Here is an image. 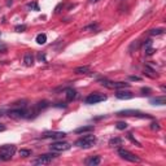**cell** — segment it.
<instances>
[{"instance_id": "cell-1", "label": "cell", "mask_w": 166, "mask_h": 166, "mask_svg": "<svg viewBox=\"0 0 166 166\" xmlns=\"http://www.w3.org/2000/svg\"><path fill=\"white\" fill-rule=\"evenodd\" d=\"M16 153V145L13 144H5L0 147V160L3 161H9Z\"/></svg>"}, {"instance_id": "cell-2", "label": "cell", "mask_w": 166, "mask_h": 166, "mask_svg": "<svg viewBox=\"0 0 166 166\" xmlns=\"http://www.w3.org/2000/svg\"><path fill=\"white\" fill-rule=\"evenodd\" d=\"M95 143H96L95 135H86V136H83V138H81V139L77 140L75 145L79 147V148L87 149V148H91L92 145H95Z\"/></svg>"}, {"instance_id": "cell-3", "label": "cell", "mask_w": 166, "mask_h": 166, "mask_svg": "<svg viewBox=\"0 0 166 166\" xmlns=\"http://www.w3.org/2000/svg\"><path fill=\"white\" fill-rule=\"evenodd\" d=\"M104 87L107 88H112V90H121V88H127L129 87V83L126 82H112V81H108V79H101L99 81Z\"/></svg>"}, {"instance_id": "cell-4", "label": "cell", "mask_w": 166, "mask_h": 166, "mask_svg": "<svg viewBox=\"0 0 166 166\" xmlns=\"http://www.w3.org/2000/svg\"><path fill=\"white\" fill-rule=\"evenodd\" d=\"M117 116L121 117H140V118H151V116L144 114V113L139 112V110H132V109H124L117 113Z\"/></svg>"}, {"instance_id": "cell-5", "label": "cell", "mask_w": 166, "mask_h": 166, "mask_svg": "<svg viewBox=\"0 0 166 166\" xmlns=\"http://www.w3.org/2000/svg\"><path fill=\"white\" fill-rule=\"evenodd\" d=\"M118 154H120L121 158L126 160V161H130V162H140V158L134 154L132 152L127 151V149H123V148H120L118 149Z\"/></svg>"}, {"instance_id": "cell-6", "label": "cell", "mask_w": 166, "mask_h": 166, "mask_svg": "<svg viewBox=\"0 0 166 166\" xmlns=\"http://www.w3.org/2000/svg\"><path fill=\"white\" fill-rule=\"evenodd\" d=\"M26 113L27 110L25 109L24 107H17V108H13L8 112V116L10 118H15V120H18V118H26Z\"/></svg>"}, {"instance_id": "cell-7", "label": "cell", "mask_w": 166, "mask_h": 166, "mask_svg": "<svg viewBox=\"0 0 166 166\" xmlns=\"http://www.w3.org/2000/svg\"><path fill=\"white\" fill-rule=\"evenodd\" d=\"M105 100H107V96H105V95L95 92V93H91V95H88L87 98L84 99V103L91 105V104H98V103H100V101H105Z\"/></svg>"}, {"instance_id": "cell-8", "label": "cell", "mask_w": 166, "mask_h": 166, "mask_svg": "<svg viewBox=\"0 0 166 166\" xmlns=\"http://www.w3.org/2000/svg\"><path fill=\"white\" fill-rule=\"evenodd\" d=\"M57 157L56 153H47V154H42L39 156L37 160L34 161L35 165H47V164H51L52 160H55Z\"/></svg>"}, {"instance_id": "cell-9", "label": "cell", "mask_w": 166, "mask_h": 166, "mask_svg": "<svg viewBox=\"0 0 166 166\" xmlns=\"http://www.w3.org/2000/svg\"><path fill=\"white\" fill-rule=\"evenodd\" d=\"M49 149L52 152H65L70 149V144L66 142H55L49 145Z\"/></svg>"}, {"instance_id": "cell-10", "label": "cell", "mask_w": 166, "mask_h": 166, "mask_svg": "<svg viewBox=\"0 0 166 166\" xmlns=\"http://www.w3.org/2000/svg\"><path fill=\"white\" fill-rule=\"evenodd\" d=\"M66 136V132H62V131H46L42 138L44 139H62V138Z\"/></svg>"}, {"instance_id": "cell-11", "label": "cell", "mask_w": 166, "mask_h": 166, "mask_svg": "<svg viewBox=\"0 0 166 166\" xmlns=\"http://www.w3.org/2000/svg\"><path fill=\"white\" fill-rule=\"evenodd\" d=\"M132 96L134 95L130 91H123L122 88L120 91H117V93H116V98L120 99V100H130V99H132Z\"/></svg>"}, {"instance_id": "cell-12", "label": "cell", "mask_w": 166, "mask_h": 166, "mask_svg": "<svg viewBox=\"0 0 166 166\" xmlns=\"http://www.w3.org/2000/svg\"><path fill=\"white\" fill-rule=\"evenodd\" d=\"M24 64L26 66H33V65H34V56H33V53H30V52L25 53V56H24Z\"/></svg>"}, {"instance_id": "cell-13", "label": "cell", "mask_w": 166, "mask_h": 166, "mask_svg": "<svg viewBox=\"0 0 166 166\" xmlns=\"http://www.w3.org/2000/svg\"><path fill=\"white\" fill-rule=\"evenodd\" d=\"M149 103L153 104V105H165L166 104V98L165 96H157V98H154V99H151Z\"/></svg>"}, {"instance_id": "cell-14", "label": "cell", "mask_w": 166, "mask_h": 166, "mask_svg": "<svg viewBox=\"0 0 166 166\" xmlns=\"http://www.w3.org/2000/svg\"><path fill=\"white\" fill-rule=\"evenodd\" d=\"M100 161H101L100 156H93V157H91V158L86 160V165H88V166H95V165H99V164H100Z\"/></svg>"}, {"instance_id": "cell-15", "label": "cell", "mask_w": 166, "mask_h": 166, "mask_svg": "<svg viewBox=\"0 0 166 166\" xmlns=\"http://www.w3.org/2000/svg\"><path fill=\"white\" fill-rule=\"evenodd\" d=\"M65 95H66V100H68V101H73L74 99H75V96H77V92L73 90V88H68Z\"/></svg>"}, {"instance_id": "cell-16", "label": "cell", "mask_w": 166, "mask_h": 166, "mask_svg": "<svg viewBox=\"0 0 166 166\" xmlns=\"http://www.w3.org/2000/svg\"><path fill=\"white\" fill-rule=\"evenodd\" d=\"M90 66H78V68H75V70H74V73L75 74H87L90 73Z\"/></svg>"}, {"instance_id": "cell-17", "label": "cell", "mask_w": 166, "mask_h": 166, "mask_svg": "<svg viewBox=\"0 0 166 166\" xmlns=\"http://www.w3.org/2000/svg\"><path fill=\"white\" fill-rule=\"evenodd\" d=\"M93 131V126H82L75 130V134H83V132H90Z\"/></svg>"}, {"instance_id": "cell-18", "label": "cell", "mask_w": 166, "mask_h": 166, "mask_svg": "<svg viewBox=\"0 0 166 166\" xmlns=\"http://www.w3.org/2000/svg\"><path fill=\"white\" fill-rule=\"evenodd\" d=\"M49 107V104H48V101L47 100H42V101H39L37 105H35V108H37L38 110H43V109H46V108H48Z\"/></svg>"}, {"instance_id": "cell-19", "label": "cell", "mask_w": 166, "mask_h": 166, "mask_svg": "<svg viewBox=\"0 0 166 166\" xmlns=\"http://www.w3.org/2000/svg\"><path fill=\"white\" fill-rule=\"evenodd\" d=\"M144 71H145L147 75L151 77V78H156V77H157L156 70H154V69H151L149 66H145V68H144Z\"/></svg>"}, {"instance_id": "cell-20", "label": "cell", "mask_w": 166, "mask_h": 166, "mask_svg": "<svg viewBox=\"0 0 166 166\" xmlns=\"http://www.w3.org/2000/svg\"><path fill=\"white\" fill-rule=\"evenodd\" d=\"M121 144H122V139H120V138H114V139L109 140V145L110 147H118Z\"/></svg>"}, {"instance_id": "cell-21", "label": "cell", "mask_w": 166, "mask_h": 166, "mask_svg": "<svg viewBox=\"0 0 166 166\" xmlns=\"http://www.w3.org/2000/svg\"><path fill=\"white\" fill-rule=\"evenodd\" d=\"M46 42H47L46 34H38L37 35V43L38 44H46Z\"/></svg>"}, {"instance_id": "cell-22", "label": "cell", "mask_w": 166, "mask_h": 166, "mask_svg": "<svg viewBox=\"0 0 166 166\" xmlns=\"http://www.w3.org/2000/svg\"><path fill=\"white\" fill-rule=\"evenodd\" d=\"M126 136H127V139H129V140H130V142H131V143H132V144H135V145H138V147H142V144H140V143H139V142H138V140H136V139H135V138H134V136H132V134H131V132H129V134H127V135H126Z\"/></svg>"}, {"instance_id": "cell-23", "label": "cell", "mask_w": 166, "mask_h": 166, "mask_svg": "<svg viewBox=\"0 0 166 166\" xmlns=\"http://www.w3.org/2000/svg\"><path fill=\"white\" fill-rule=\"evenodd\" d=\"M27 8H29V9H34V10H40V8H39V5H38L37 1L29 3V4H27Z\"/></svg>"}, {"instance_id": "cell-24", "label": "cell", "mask_w": 166, "mask_h": 166, "mask_svg": "<svg viewBox=\"0 0 166 166\" xmlns=\"http://www.w3.org/2000/svg\"><path fill=\"white\" fill-rule=\"evenodd\" d=\"M164 31H165L164 29H153V30H151L149 34L151 35H162L164 34Z\"/></svg>"}, {"instance_id": "cell-25", "label": "cell", "mask_w": 166, "mask_h": 166, "mask_svg": "<svg viewBox=\"0 0 166 166\" xmlns=\"http://www.w3.org/2000/svg\"><path fill=\"white\" fill-rule=\"evenodd\" d=\"M116 127H117L118 130H124V129L127 127V123H126V122H123V121H120V122L116 123Z\"/></svg>"}, {"instance_id": "cell-26", "label": "cell", "mask_w": 166, "mask_h": 166, "mask_svg": "<svg viewBox=\"0 0 166 166\" xmlns=\"http://www.w3.org/2000/svg\"><path fill=\"white\" fill-rule=\"evenodd\" d=\"M20 156H22V157L31 156V151H29V149H21V151H20Z\"/></svg>"}, {"instance_id": "cell-27", "label": "cell", "mask_w": 166, "mask_h": 166, "mask_svg": "<svg viewBox=\"0 0 166 166\" xmlns=\"http://www.w3.org/2000/svg\"><path fill=\"white\" fill-rule=\"evenodd\" d=\"M26 29H27L26 25H18V26H16V29H15V30H16L17 33H24Z\"/></svg>"}, {"instance_id": "cell-28", "label": "cell", "mask_w": 166, "mask_h": 166, "mask_svg": "<svg viewBox=\"0 0 166 166\" xmlns=\"http://www.w3.org/2000/svg\"><path fill=\"white\" fill-rule=\"evenodd\" d=\"M139 46H140V42L139 40H135L134 42V43H132L131 44V46H130V51H132V49H138V48H139Z\"/></svg>"}, {"instance_id": "cell-29", "label": "cell", "mask_w": 166, "mask_h": 166, "mask_svg": "<svg viewBox=\"0 0 166 166\" xmlns=\"http://www.w3.org/2000/svg\"><path fill=\"white\" fill-rule=\"evenodd\" d=\"M142 92H143V95H151V92H152V90L151 88H148V87H143L142 88Z\"/></svg>"}, {"instance_id": "cell-30", "label": "cell", "mask_w": 166, "mask_h": 166, "mask_svg": "<svg viewBox=\"0 0 166 166\" xmlns=\"http://www.w3.org/2000/svg\"><path fill=\"white\" fill-rule=\"evenodd\" d=\"M151 129H152V130H157V131H158V130H160L158 122H152V123H151Z\"/></svg>"}, {"instance_id": "cell-31", "label": "cell", "mask_w": 166, "mask_h": 166, "mask_svg": "<svg viewBox=\"0 0 166 166\" xmlns=\"http://www.w3.org/2000/svg\"><path fill=\"white\" fill-rule=\"evenodd\" d=\"M154 52L156 51H154L153 48H151V47H149V48H145V55H148V56H152Z\"/></svg>"}, {"instance_id": "cell-32", "label": "cell", "mask_w": 166, "mask_h": 166, "mask_svg": "<svg viewBox=\"0 0 166 166\" xmlns=\"http://www.w3.org/2000/svg\"><path fill=\"white\" fill-rule=\"evenodd\" d=\"M62 7H64V4H62V3H60V4L56 7V9H55V13H59V12H61V10H60V9H61Z\"/></svg>"}, {"instance_id": "cell-33", "label": "cell", "mask_w": 166, "mask_h": 166, "mask_svg": "<svg viewBox=\"0 0 166 166\" xmlns=\"http://www.w3.org/2000/svg\"><path fill=\"white\" fill-rule=\"evenodd\" d=\"M96 27H98V25H90V26H87V27H84V30H95Z\"/></svg>"}, {"instance_id": "cell-34", "label": "cell", "mask_w": 166, "mask_h": 166, "mask_svg": "<svg viewBox=\"0 0 166 166\" xmlns=\"http://www.w3.org/2000/svg\"><path fill=\"white\" fill-rule=\"evenodd\" d=\"M38 59H39L40 61L46 62V56H44V53H39V55H38Z\"/></svg>"}, {"instance_id": "cell-35", "label": "cell", "mask_w": 166, "mask_h": 166, "mask_svg": "<svg viewBox=\"0 0 166 166\" xmlns=\"http://www.w3.org/2000/svg\"><path fill=\"white\" fill-rule=\"evenodd\" d=\"M152 46V40H145L144 42V48H149Z\"/></svg>"}, {"instance_id": "cell-36", "label": "cell", "mask_w": 166, "mask_h": 166, "mask_svg": "<svg viewBox=\"0 0 166 166\" xmlns=\"http://www.w3.org/2000/svg\"><path fill=\"white\" fill-rule=\"evenodd\" d=\"M5 129H7V127H5L3 123H0V132H1V131H5Z\"/></svg>"}, {"instance_id": "cell-37", "label": "cell", "mask_w": 166, "mask_h": 166, "mask_svg": "<svg viewBox=\"0 0 166 166\" xmlns=\"http://www.w3.org/2000/svg\"><path fill=\"white\" fill-rule=\"evenodd\" d=\"M130 79H131V81H140L139 77H130Z\"/></svg>"}, {"instance_id": "cell-38", "label": "cell", "mask_w": 166, "mask_h": 166, "mask_svg": "<svg viewBox=\"0 0 166 166\" xmlns=\"http://www.w3.org/2000/svg\"><path fill=\"white\" fill-rule=\"evenodd\" d=\"M13 4V0H7V5L9 7V5H12Z\"/></svg>"}, {"instance_id": "cell-39", "label": "cell", "mask_w": 166, "mask_h": 166, "mask_svg": "<svg viewBox=\"0 0 166 166\" xmlns=\"http://www.w3.org/2000/svg\"><path fill=\"white\" fill-rule=\"evenodd\" d=\"M99 0H90V3H98Z\"/></svg>"}]
</instances>
